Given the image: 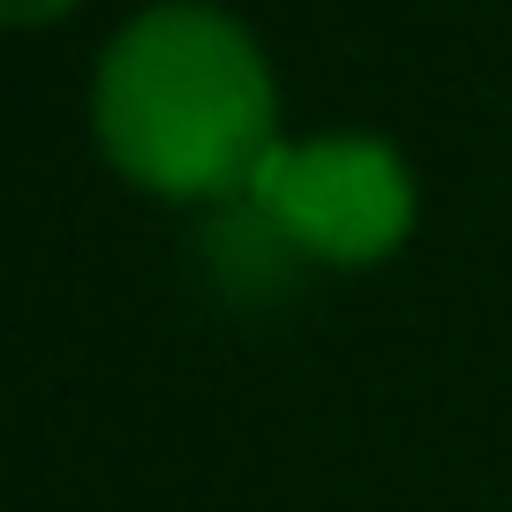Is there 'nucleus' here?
I'll return each instance as SVG.
<instances>
[{
	"instance_id": "1",
	"label": "nucleus",
	"mask_w": 512,
	"mask_h": 512,
	"mask_svg": "<svg viewBox=\"0 0 512 512\" xmlns=\"http://www.w3.org/2000/svg\"><path fill=\"white\" fill-rule=\"evenodd\" d=\"M91 128L113 174L166 204L249 196L279 144V91L256 38L204 0H159L113 31L91 83Z\"/></svg>"
},
{
	"instance_id": "2",
	"label": "nucleus",
	"mask_w": 512,
	"mask_h": 512,
	"mask_svg": "<svg viewBox=\"0 0 512 512\" xmlns=\"http://www.w3.org/2000/svg\"><path fill=\"white\" fill-rule=\"evenodd\" d=\"M256 219L317 264H384L415 234V166L384 136H309L272 144L249 181Z\"/></svg>"
},
{
	"instance_id": "3",
	"label": "nucleus",
	"mask_w": 512,
	"mask_h": 512,
	"mask_svg": "<svg viewBox=\"0 0 512 512\" xmlns=\"http://www.w3.org/2000/svg\"><path fill=\"white\" fill-rule=\"evenodd\" d=\"M83 0H0V31H38V23H61Z\"/></svg>"
}]
</instances>
